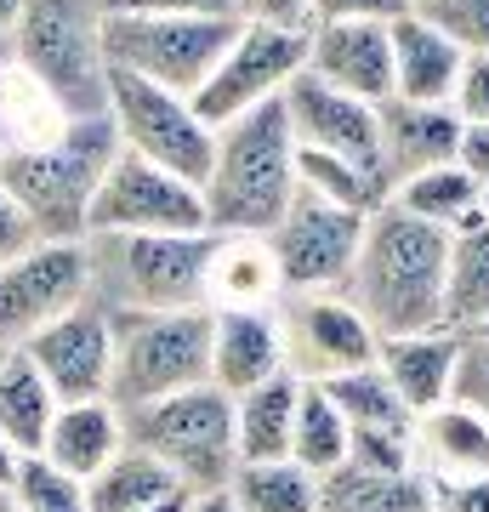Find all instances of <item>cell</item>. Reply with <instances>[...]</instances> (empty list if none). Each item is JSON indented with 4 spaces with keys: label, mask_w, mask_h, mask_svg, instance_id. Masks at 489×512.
<instances>
[{
    "label": "cell",
    "mask_w": 489,
    "mask_h": 512,
    "mask_svg": "<svg viewBox=\"0 0 489 512\" xmlns=\"http://www.w3.org/2000/svg\"><path fill=\"white\" fill-rule=\"evenodd\" d=\"M455 404H472L489 421V342L467 336L461 342V370H455Z\"/></svg>",
    "instance_id": "f35d334b"
},
{
    "label": "cell",
    "mask_w": 489,
    "mask_h": 512,
    "mask_svg": "<svg viewBox=\"0 0 489 512\" xmlns=\"http://www.w3.org/2000/svg\"><path fill=\"white\" fill-rule=\"evenodd\" d=\"M6 92H12V46L0 40V160L12 154V120H6Z\"/></svg>",
    "instance_id": "f6af8a7d"
},
{
    "label": "cell",
    "mask_w": 489,
    "mask_h": 512,
    "mask_svg": "<svg viewBox=\"0 0 489 512\" xmlns=\"http://www.w3.org/2000/svg\"><path fill=\"white\" fill-rule=\"evenodd\" d=\"M188 512H239L228 490H205V495H188Z\"/></svg>",
    "instance_id": "bcb514c9"
},
{
    "label": "cell",
    "mask_w": 489,
    "mask_h": 512,
    "mask_svg": "<svg viewBox=\"0 0 489 512\" xmlns=\"http://www.w3.org/2000/svg\"><path fill=\"white\" fill-rule=\"evenodd\" d=\"M319 512H433V484L421 473L336 467L319 478Z\"/></svg>",
    "instance_id": "83f0119b"
},
{
    "label": "cell",
    "mask_w": 489,
    "mask_h": 512,
    "mask_svg": "<svg viewBox=\"0 0 489 512\" xmlns=\"http://www.w3.org/2000/svg\"><path fill=\"white\" fill-rule=\"evenodd\" d=\"M52 421H57V393L29 365V353H0V439L18 456H40Z\"/></svg>",
    "instance_id": "4316f807"
},
{
    "label": "cell",
    "mask_w": 489,
    "mask_h": 512,
    "mask_svg": "<svg viewBox=\"0 0 489 512\" xmlns=\"http://www.w3.org/2000/svg\"><path fill=\"white\" fill-rule=\"evenodd\" d=\"M285 376V342L279 319L268 313H211V387L228 399Z\"/></svg>",
    "instance_id": "44dd1931"
},
{
    "label": "cell",
    "mask_w": 489,
    "mask_h": 512,
    "mask_svg": "<svg viewBox=\"0 0 489 512\" xmlns=\"http://www.w3.org/2000/svg\"><path fill=\"white\" fill-rule=\"evenodd\" d=\"M313 0H234L239 23H279V29H308Z\"/></svg>",
    "instance_id": "60d3db41"
},
{
    "label": "cell",
    "mask_w": 489,
    "mask_h": 512,
    "mask_svg": "<svg viewBox=\"0 0 489 512\" xmlns=\"http://www.w3.org/2000/svg\"><path fill=\"white\" fill-rule=\"evenodd\" d=\"M484 217H489V188H484Z\"/></svg>",
    "instance_id": "816d5d0a"
},
{
    "label": "cell",
    "mask_w": 489,
    "mask_h": 512,
    "mask_svg": "<svg viewBox=\"0 0 489 512\" xmlns=\"http://www.w3.org/2000/svg\"><path fill=\"white\" fill-rule=\"evenodd\" d=\"M296 404H302V382L296 376H273V382L251 387L234 399V450L239 467L245 461H290V427H296Z\"/></svg>",
    "instance_id": "d4e9b609"
},
{
    "label": "cell",
    "mask_w": 489,
    "mask_h": 512,
    "mask_svg": "<svg viewBox=\"0 0 489 512\" xmlns=\"http://www.w3.org/2000/svg\"><path fill=\"white\" fill-rule=\"evenodd\" d=\"M319 393L342 410L347 433H410V427H416V416L404 410V399L393 393V382L381 376V365L347 370V376L325 382Z\"/></svg>",
    "instance_id": "4dcf8cb0"
},
{
    "label": "cell",
    "mask_w": 489,
    "mask_h": 512,
    "mask_svg": "<svg viewBox=\"0 0 489 512\" xmlns=\"http://www.w3.org/2000/svg\"><path fill=\"white\" fill-rule=\"evenodd\" d=\"M308 74L381 109L393 97V29L387 23H308Z\"/></svg>",
    "instance_id": "e0dca14e"
},
{
    "label": "cell",
    "mask_w": 489,
    "mask_h": 512,
    "mask_svg": "<svg viewBox=\"0 0 489 512\" xmlns=\"http://www.w3.org/2000/svg\"><path fill=\"white\" fill-rule=\"evenodd\" d=\"M211 382V313H120L114 319V370H109V404L171 399L188 387Z\"/></svg>",
    "instance_id": "52a82bcc"
},
{
    "label": "cell",
    "mask_w": 489,
    "mask_h": 512,
    "mask_svg": "<svg viewBox=\"0 0 489 512\" xmlns=\"http://www.w3.org/2000/svg\"><path fill=\"white\" fill-rule=\"evenodd\" d=\"M18 18H23V0H0V40H12Z\"/></svg>",
    "instance_id": "c3c4849f"
},
{
    "label": "cell",
    "mask_w": 489,
    "mask_h": 512,
    "mask_svg": "<svg viewBox=\"0 0 489 512\" xmlns=\"http://www.w3.org/2000/svg\"><path fill=\"white\" fill-rule=\"evenodd\" d=\"M0 512H12V495H0Z\"/></svg>",
    "instance_id": "f907efd6"
},
{
    "label": "cell",
    "mask_w": 489,
    "mask_h": 512,
    "mask_svg": "<svg viewBox=\"0 0 489 512\" xmlns=\"http://www.w3.org/2000/svg\"><path fill=\"white\" fill-rule=\"evenodd\" d=\"M381 126V177H387V200L393 188L421 177V171H438V165H455L461 154V114L450 103H404V97H387L376 109Z\"/></svg>",
    "instance_id": "ac0fdd59"
},
{
    "label": "cell",
    "mask_w": 489,
    "mask_h": 512,
    "mask_svg": "<svg viewBox=\"0 0 489 512\" xmlns=\"http://www.w3.org/2000/svg\"><path fill=\"white\" fill-rule=\"evenodd\" d=\"M126 416V444L143 450L177 478L188 495L205 490H228V478L239 473V450H234V399L222 387H188L171 399L137 404L120 410Z\"/></svg>",
    "instance_id": "8992f818"
},
{
    "label": "cell",
    "mask_w": 489,
    "mask_h": 512,
    "mask_svg": "<svg viewBox=\"0 0 489 512\" xmlns=\"http://www.w3.org/2000/svg\"><path fill=\"white\" fill-rule=\"evenodd\" d=\"M421 23H433L438 35H450L467 57L489 52V0H421Z\"/></svg>",
    "instance_id": "d590c367"
},
{
    "label": "cell",
    "mask_w": 489,
    "mask_h": 512,
    "mask_svg": "<svg viewBox=\"0 0 489 512\" xmlns=\"http://www.w3.org/2000/svg\"><path fill=\"white\" fill-rule=\"evenodd\" d=\"M296 200V137L285 103L251 109L217 126L211 171L200 183L205 228L211 234H268Z\"/></svg>",
    "instance_id": "7a4b0ae2"
},
{
    "label": "cell",
    "mask_w": 489,
    "mask_h": 512,
    "mask_svg": "<svg viewBox=\"0 0 489 512\" xmlns=\"http://www.w3.org/2000/svg\"><path fill=\"white\" fill-rule=\"evenodd\" d=\"M444 268H450V234L404 217L399 205H381L364 222V245L353 256L342 296L370 319L381 342L438 330L444 325Z\"/></svg>",
    "instance_id": "6da1fadb"
},
{
    "label": "cell",
    "mask_w": 489,
    "mask_h": 512,
    "mask_svg": "<svg viewBox=\"0 0 489 512\" xmlns=\"http://www.w3.org/2000/svg\"><path fill=\"white\" fill-rule=\"evenodd\" d=\"M285 279L262 234H211L205 313H268L279 308Z\"/></svg>",
    "instance_id": "ffe728a7"
},
{
    "label": "cell",
    "mask_w": 489,
    "mask_h": 512,
    "mask_svg": "<svg viewBox=\"0 0 489 512\" xmlns=\"http://www.w3.org/2000/svg\"><path fill=\"white\" fill-rule=\"evenodd\" d=\"M461 342L455 330H416V336H387L376 348L381 376L393 382V393L404 399L410 416H427L438 404L455 399V370H461Z\"/></svg>",
    "instance_id": "d6986e66"
},
{
    "label": "cell",
    "mask_w": 489,
    "mask_h": 512,
    "mask_svg": "<svg viewBox=\"0 0 489 512\" xmlns=\"http://www.w3.org/2000/svg\"><path fill=\"white\" fill-rule=\"evenodd\" d=\"M347 444H353V433H347L342 410H336L319 387H302L296 427H290V461L308 467L313 478H325V473H336V467H347Z\"/></svg>",
    "instance_id": "836d02e7"
},
{
    "label": "cell",
    "mask_w": 489,
    "mask_h": 512,
    "mask_svg": "<svg viewBox=\"0 0 489 512\" xmlns=\"http://www.w3.org/2000/svg\"><path fill=\"white\" fill-rule=\"evenodd\" d=\"M171 495H188V490L154 456L131 450V444L86 484L91 512H148V507H160V501H171Z\"/></svg>",
    "instance_id": "f546056e"
},
{
    "label": "cell",
    "mask_w": 489,
    "mask_h": 512,
    "mask_svg": "<svg viewBox=\"0 0 489 512\" xmlns=\"http://www.w3.org/2000/svg\"><path fill=\"white\" fill-rule=\"evenodd\" d=\"M29 245H35V228H29V217L18 211V200L0 188V268H6V262H18Z\"/></svg>",
    "instance_id": "7bdbcfd3"
},
{
    "label": "cell",
    "mask_w": 489,
    "mask_h": 512,
    "mask_svg": "<svg viewBox=\"0 0 489 512\" xmlns=\"http://www.w3.org/2000/svg\"><path fill=\"white\" fill-rule=\"evenodd\" d=\"M410 18V0H313L308 23H393Z\"/></svg>",
    "instance_id": "74e56055"
},
{
    "label": "cell",
    "mask_w": 489,
    "mask_h": 512,
    "mask_svg": "<svg viewBox=\"0 0 489 512\" xmlns=\"http://www.w3.org/2000/svg\"><path fill=\"white\" fill-rule=\"evenodd\" d=\"M148 512H188V495H171V501H160V507H148Z\"/></svg>",
    "instance_id": "681fc988"
},
{
    "label": "cell",
    "mask_w": 489,
    "mask_h": 512,
    "mask_svg": "<svg viewBox=\"0 0 489 512\" xmlns=\"http://www.w3.org/2000/svg\"><path fill=\"white\" fill-rule=\"evenodd\" d=\"M296 188L313 194V200H330L342 211H381L387 205V183L376 171H364L353 160H336V154H313V148H296Z\"/></svg>",
    "instance_id": "d6a6232c"
},
{
    "label": "cell",
    "mask_w": 489,
    "mask_h": 512,
    "mask_svg": "<svg viewBox=\"0 0 489 512\" xmlns=\"http://www.w3.org/2000/svg\"><path fill=\"white\" fill-rule=\"evenodd\" d=\"M416 6H421V0H410V12H416Z\"/></svg>",
    "instance_id": "db71d44e"
},
{
    "label": "cell",
    "mask_w": 489,
    "mask_h": 512,
    "mask_svg": "<svg viewBox=\"0 0 489 512\" xmlns=\"http://www.w3.org/2000/svg\"><path fill=\"white\" fill-rule=\"evenodd\" d=\"M416 473L427 484H455V478H484L489 473V421L472 404H438L416 416Z\"/></svg>",
    "instance_id": "7402d4cb"
},
{
    "label": "cell",
    "mask_w": 489,
    "mask_h": 512,
    "mask_svg": "<svg viewBox=\"0 0 489 512\" xmlns=\"http://www.w3.org/2000/svg\"><path fill=\"white\" fill-rule=\"evenodd\" d=\"M109 12L103 0H23L12 29L18 69L52 97L69 120L109 114Z\"/></svg>",
    "instance_id": "277c9868"
},
{
    "label": "cell",
    "mask_w": 489,
    "mask_h": 512,
    "mask_svg": "<svg viewBox=\"0 0 489 512\" xmlns=\"http://www.w3.org/2000/svg\"><path fill=\"white\" fill-rule=\"evenodd\" d=\"M109 126L120 137L126 154L160 165L182 183H205L211 171V148H217V131L200 120L194 97H177L165 86H148L137 74L109 69Z\"/></svg>",
    "instance_id": "ba28073f"
},
{
    "label": "cell",
    "mask_w": 489,
    "mask_h": 512,
    "mask_svg": "<svg viewBox=\"0 0 489 512\" xmlns=\"http://www.w3.org/2000/svg\"><path fill=\"white\" fill-rule=\"evenodd\" d=\"M29 365L46 376L57 404H91L109 399V370H114V319L103 308H74L57 325H46L29 342Z\"/></svg>",
    "instance_id": "9a60e30c"
},
{
    "label": "cell",
    "mask_w": 489,
    "mask_h": 512,
    "mask_svg": "<svg viewBox=\"0 0 489 512\" xmlns=\"http://www.w3.org/2000/svg\"><path fill=\"white\" fill-rule=\"evenodd\" d=\"M18 467H23V456H18L6 439H0V495H12V484H18Z\"/></svg>",
    "instance_id": "7dc6e473"
},
{
    "label": "cell",
    "mask_w": 489,
    "mask_h": 512,
    "mask_svg": "<svg viewBox=\"0 0 489 512\" xmlns=\"http://www.w3.org/2000/svg\"><path fill=\"white\" fill-rule=\"evenodd\" d=\"M234 35L239 18H109L103 46H109V69L194 97Z\"/></svg>",
    "instance_id": "9c48e42d"
},
{
    "label": "cell",
    "mask_w": 489,
    "mask_h": 512,
    "mask_svg": "<svg viewBox=\"0 0 489 512\" xmlns=\"http://www.w3.org/2000/svg\"><path fill=\"white\" fill-rule=\"evenodd\" d=\"M478 336H484V342H489V325H484V330H478Z\"/></svg>",
    "instance_id": "f5cc1de1"
},
{
    "label": "cell",
    "mask_w": 489,
    "mask_h": 512,
    "mask_svg": "<svg viewBox=\"0 0 489 512\" xmlns=\"http://www.w3.org/2000/svg\"><path fill=\"white\" fill-rule=\"evenodd\" d=\"M387 205H399L404 217L433 222V228L455 234V228H467L472 217H484V188L472 183L461 165H438V171H421V177L399 183Z\"/></svg>",
    "instance_id": "f1b7e54d"
},
{
    "label": "cell",
    "mask_w": 489,
    "mask_h": 512,
    "mask_svg": "<svg viewBox=\"0 0 489 512\" xmlns=\"http://www.w3.org/2000/svg\"><path fill=\"white\" fill-rule=\"evenodd\" d=\"M228 495L239 512H319V478L296 461H245Z\"/></svg>",
    "instance_id": "1f68e13d"
},
{
    "label": "cell",
    "mask_w": 489,
    "mask_h": 512,
    "mask_svg": "<svg viewBox=\"0 0 489 512\" xmlns=\"http://www.w3.org/2000/svg\"><path fill=\"white\" fill-rule=\"evenodd\" d=\"M211 234H91L86 274L91 308L120 313H188L205 308Z\"/></svg>",
    "instance_id": "5b68a950"
},
{
    "label": "cell",
    "mask_w": 489,
    "mask_h": 512,
    "mask_svg": "<svg viewBox=\"0 0 489 512\" xmlns=\"http://www.w3.org/2000/svg\"><path fill=\"white\" fill-rule=\"evenodd\" d=\"M364 211H342L330 200H313L296 188V200L268 234V251L279 262V279L290 291H342L347 274H353V256L364 245Z\"/></svg>",
    "instance_id": "5bb4252c"
},
{
    "label": "cell",
    "mask_w": 489,
    "mask_h": 512,
    "mask_svg": "<svg viewBox=\"0 0 489 512\" xmlns=\"http://www.w3.org/2000/svg\"><path fill=\"white\" fill-rule=\"evenodd\" d=\"M279 103H285L296 148L336 154V160H353V165H364V171L381 177V126H376V109H370V103L336 92V86L313 80V74H296ZM381 183H387V177H381Z\"/></svg>",
    "instance_id": "2e32d148"
},
{
    "label": "cell",
    "mask_w": 489,
    "mask_h": 512,
    "mask_svg": "<svg viewBox=\"0 0 489 512\" xmlns=\"http://www.w3.org/2000/svg\"><path fill=\"white\" fill-rule=\"evenodd\" d=\"M114 154H120V137H114L109 114L69 120L52 143L6 154L0 188L18 200L35 239H86L91 200H97V183L109 177Z\"/></svg>",
    "instance_id": "3957f363"
},
{
    "label": "cell",
    "mask_w": 489,
    "mask_h": 512,
    "mask_svg": "<svg viewBox=\"0 0 489 512\" xmlns=\"http://www.w3.org/2000/svg\"><path fill=\"white\" fill-rule=\"evenodd\" d=\"M91 234H211V228H205L200 188L120 148L91 200L86 239Z\"/></svg>",
    "instance_id": "4fadbf2b"
},
{
    "label": "cell",
    "mask_w": 489,
    "mask_h": 512,
    "mask_svg": "<svg viewBox=\"0 0 489 512\" xmlns=\"http://www.w3.org/2000/svg\"><path fill=\"white\" fill-rule=\"evenodd\" d=\"M450 109L461 114V126H489V52H478V57L461 63V80H455Z\"/></svg>",
    "instance_id": "ab89813d"
},
{
    "label": "cell",
    "mask_w": 489,
    "mask_h": 512,
    "mask_svg": "<svg viewBox=\"0 0 489 512\" xmlns=\"http://www.w3.org/2000/svg\"><path fill=\"white\" fill-rule=\"evenodd\" d=\"M489 325V217H472L450 234V268H444V330L478 336Z\"/></svg>",
    "instance_id": "484cf974"
},
{
    "label": "cell",
    "mask_w": 489,
    "mask_h": 512,
    "mask_svg": "<svg viewBox=\"0 0 489 512\" xmlns=\"http://www.w3.org/2000/svg\"><path fill=\"white\" fill-rule=\"evenodd\" d=\"M91 302L86 239H35L0 268V353L29 348L46 325Z\"/></svg>",
    "instance_id": "7c38bea8"
},
{
    "label": "cell",
    "mask_w": 489,
    "mask_h": 512,
    "mask_svg": "<svg viewBox=\"0 0 489 512\" xmlns=\"http://www.w3.org/2000/svg\"><path fill=\"white\" fill-rule=\"evenodd\" d=\"M120 450H126V416L109 399H91V404H57V421L40 456L52 461L57 473L91 484Z\"/></svg>",
    "instance_id": "603a6c76"
},
{
    "label": "cell",
    "mask_w": 489,
    "mask_h": 512,
    "mask_svg": "<svg viewBox=\"0 0 489 512\" xmlns=\"http://www.w3.org/2000/svg\"><path fill=\"white\" fill-rule=\"evenodd\" d=\"M433 512H489V473L484 478H455V484H433Z\"/></svg>",
    "instance_id": "b9f144b4"
},
{
    "label": "cell",
    "mask_w": 489,
    "mask_h": 512,
    "mask_svg": "<svg viewBox=\"0 0 489 512\" xmlns=\"http://www.w3.org/2000/svg\"><path fill=\"white\" fill-rule=\"evenodd\" d=\"M109 18H234V0H103Z\"/></svg>",
    "instance_id": "8d00e7d4"
},
{
    "label": "cell",
    "mask_w": 489,
    "mask_h": 512,
    "mask_svg": "<svg viewBox=\"0 0 489 512\" xmlns=\"http://www.w3.org/2000/svg\"><path fill=\"white\" fill-rule=\"evenodd\" d=\"M12 512H91L86 484L57 473L46 456H23L18 484H12Z\"/></svg>",
    "instance_id": "e575fe53"
},
{
    "label": "cell",
    "mask_w": 489,
    "mask_h": 512,
    "mask_svg": "<svg viewBox=\"0 0 489 512\" xmlns=\"http://www.w3.org/2000/svg\"><path fill=\"white\" fill-rule=\"evenodd\" d=\"M461 63H467V52L450 35H438L433 23H421L416 12L393 23V97H404V103H450Z\"/></svg>",
    "instance_id": "cb8c5ba5"
},
{
    "label": "cell",
    "mask_w": 489,
    "mask_h": 512,
    "mask_svg": "<svg viewBox=\"0 0 489 512\" xmlns=\"http://www.w3.org/2000/svg\"><path fill=\"white\" fill-rule=\"evenodd\" d=\"M296 74H308V29H279V23H239V35L228 40L222 63L211 69L194 109L211 131L239 120L251 109H268L285 97Z\"/></svg>",
    "instance_id": "30bf717a"
},
{
    "label": "cell",
    "mask_w": 489,
    "mask_h": 512,
    "mask_svg": "<svg viewBox=\"0 0 489 512\" xmlns=\"http://www.w3.org/2000/svg\"><path fill=\"white\" fill-rule=\"evenodd\" d=\"M455 165H461L478 188H489V126L461 131V154H455Z\"/></svg>",
    "instance_id": "ee69618b"
},
{
    "label": "cell",
    "mask_w": 489,
    "mask_h": 512,
    "mask_svg": "<svg viewBox=\"0 0 489 512\" xmlns=\"http://www.w3.org/2000/svg\"><path fill=\"white\" fill-rule=\"evenodd\" d=\"M273 319H279V342H285V370L302 387H325L347 370L376 365L381 336L342 291H290L279 296Z\"/></svg>",
    "instance_id": "8fae6325"
}]
</instances>
